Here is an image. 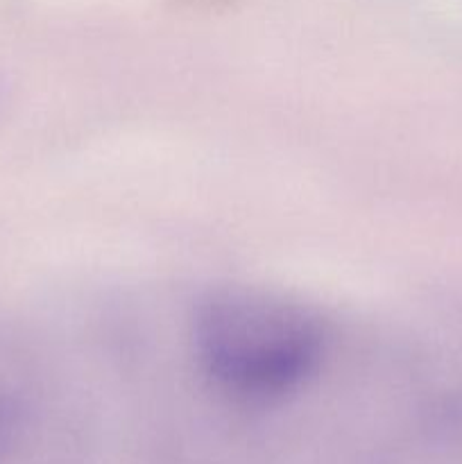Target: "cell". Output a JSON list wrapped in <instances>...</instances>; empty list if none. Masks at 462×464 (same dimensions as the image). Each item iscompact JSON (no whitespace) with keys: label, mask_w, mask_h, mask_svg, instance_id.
Wrapping results in <instances>:
<instances>
[{"label":"cell","mask_w":462,"mask_h":464,"mask_svg":"<svg viewBox=\"0 0 462 464\" xmlns=\"http://www.w3.org/2000/svg\"><path fill=\"white\" fill-rule=\"evenodd\" d=\"M322 344L313 311L270 290H216L195 315V349L207 374L252 401L297 388L320 362Z\"/></svg>","instance_id":"cell-1"}]
</instances>
